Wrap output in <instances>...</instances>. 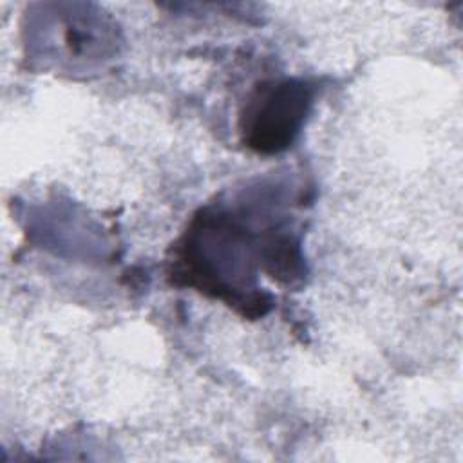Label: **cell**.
Here are the masks:
<instances>
[{"instance_id": "cell-1", "label": "cell", "mask_w": 463, "mask_h": 463, "mask_svg": "<svg viewBox=\"0 0 463 463\" xmlns=\"http://www.w3.org/2000/svg\"><path fill=\"white\" fill-rule=\"evenodd\" d=\"M311 99L313 89L306 81L288 80L262 87L242 116L248 146L264 154L284 150L304 125Z\"/></svg>"}]
</instances>
